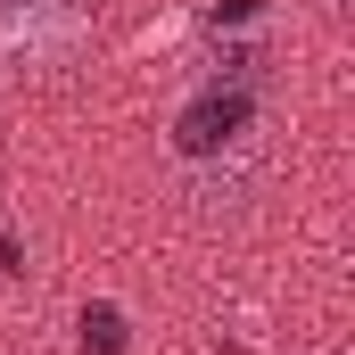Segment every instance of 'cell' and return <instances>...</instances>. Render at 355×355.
<instances>
[{"mask_svg":"<svg viewBox=\"0 0 355 355\" xmlns=\"http://www.w3.org/2000/svg\"><path fill=\"white\" fill-rule=\"evenodd\" d=\"M75 33H83V0H0V50L58 58Z\"/></svg>","mask_w":355,"mask_h":355,"instance_id":"obj_1","label":"cell"}]
</instances>
